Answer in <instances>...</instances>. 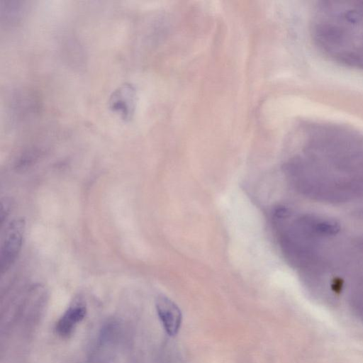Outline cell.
Instances as JSON below:
<instances>
[{"mask_svg":"<svg viewBox=\"0 0 363 363\" xmlns=\"http://www.w3.org/2000/svg\"><path fill=\"white\" fill-rule=\"evenodd\" d=\"M274 229L281 252L292 267L309 281L325 277L333 270L328 247L340 232V223L315 213L296 214L280 207L273 216Z\"/></svg>","mask_w":363,"mask_h":363,"instance_id":"obj_1","label":"cell"},{"mask_svg":"<svg viewBox=\"0 0 363 363\" xmlns=\"http://www.w3.org/2000/svg\"><path fill=\"white\" fill-rule=\"evenodd\" d=\"M26 230V220L16 218L6 227L1 238L0 247V269L3 274L16 260L23 245Z\"/></svg>","mask_w":363,"mask_h":363,"instance_id":"obj_2","label":"cell"},{"mask_svg":"<svg viewBox=\"0 0 363 363\" xmlns=\"http://www.w3.org/2000/svg\"><path fill=\"white\" fill-rule=\"evenodd\" d=\"M155 308L166 333L170 336L176 335L182 321V314L179 306L169 298L160 296L156 299Z\"/></svg>","mask_w":363,"mask_h":363,"instance_id":"obj_3","label":"cell"},{"mask_svg":"<svg viewBox=\"0 0 363 363\" xmlns=\"http://www.w3.org/2000/svg\"><path fill=\"white\" fill-rule=\"evenodd\" d=\"M86 313V305L82 301H74L56 322V334L63 338L69 337L77 326L85 318Z\"/></svg>","mask_w":363,"mask_h":363,"instance_id":"obj_4","label":"cell"},{"mask_svg":"<svg viewBox=\"0 0 363 363\" xmlns=\"http://www.w3.org/2000/svg\"><path fill=\"white\" fill-rule=\"evenodd\" d=\"M135 89L130 85H123L114 91L110 99L113 111L120 113L124 119H129L135 107Z\"/></svg>","mask_w":363,"mask_h":363,"instance_id":"obj_5","label":"cell"},{"mask_svg":"<svg viewBox=\"0 0 363 363\" xmlns=\"http://www.w3.org/2000/svg\"><path fill=\"white\" fill-rule=\"evenodd\" d=\"M12 206V202L10 199L4 197L1 200V210H0V218L1 222L3 223L4 220L7 217L11 211Z\"/></svg>","mask_w":363,"mask_h":363,"instance_id":"obj_6","label":"cell"},{"mask_svg":"<svg viewBox=\"0 0 363 363\" xmlns=\"http://www.w3.org/2000/svg\"><path fill=\"white\" fill-rule=\"evenodd\" d=\"M354 213L358 218L363 220V206L357 208Z\"/></svg>","mask_w":363,"mask_h":363,"instance_id":"obj_7","label":"cell"}]
</instances>
